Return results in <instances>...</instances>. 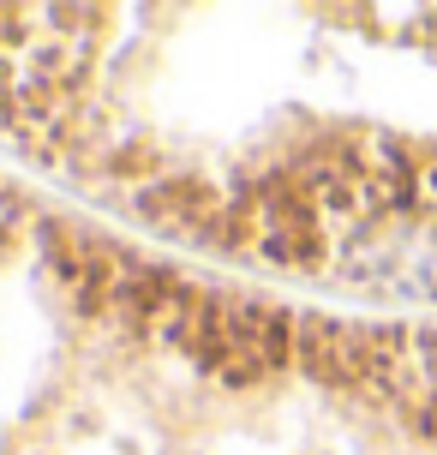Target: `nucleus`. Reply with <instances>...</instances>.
<instances>
[{
  "instance_id": "1",
  "label": "nucleus",
  "mask_w": 437,
  "mask_h": 455,
  "mask_svg": "<svg viewBox=\"0 0 437 455\" xmlns=\"http://www.w3.org/2000/svg\"><path fill=\"white\" fill-rule=\"evenodd\" d=\"M306 258L336 264L347 282L432 288L437 294V156L371 150L306 186Z\"/></svg>"
}]
</instances>
